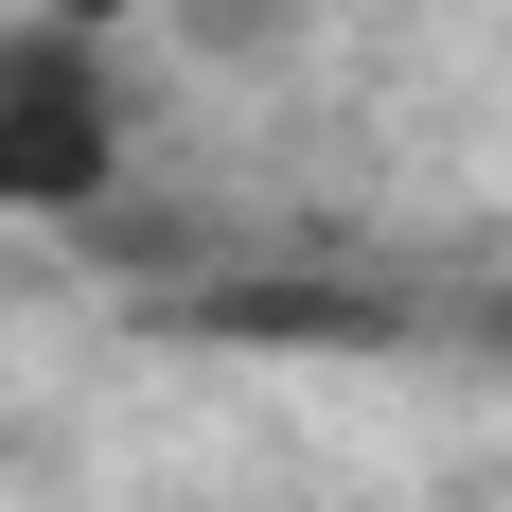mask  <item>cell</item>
Segmentation results:
<instances>
[{"label":"cell","mask_w":512,"mask_h":512,"mask_svg":"<svg viewBox=\"0 0 512 512\" xmlns=\"http://www.w3.org/2000/svg\"><path fill=\"white\" fill-rule=\"evenodd\" d=\"M124 177V71L89 18H0V212H89Z\"/></svg>","instance_id":"obj_1"},{"label":"cell","mask_w":512,"mask_h":512,"mask_svg":"<svg viewBox=\"0 0 512 512\" xmlns=\"http://www.w3.org/2000/svg\"><path fill=\"white\" fill-rule=\"evenodd\" d=\"M477 336H495V371H512V301H477Z\"/></svg>","instance_id":"obj_2"}]
</instances>
